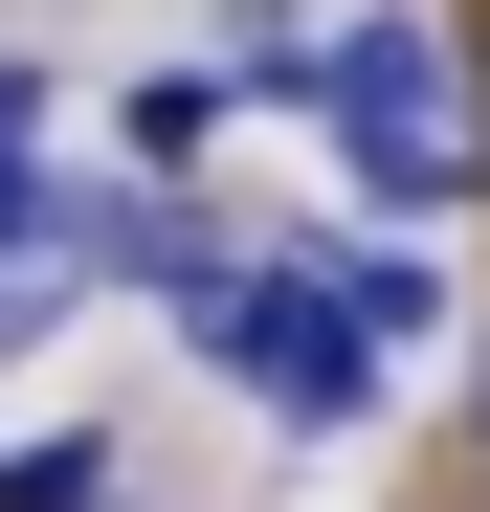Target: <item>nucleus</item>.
<instances>
[{
    "label": "nucleus",
    "instance_id": "7",
    "mask_svg": "<svg viewBox=\"0 0 490 512\" xmlns=\"http://www.w3.org/2000/svg\"><path fill=\"white\" fill-rule=\"evenodd\" d=\"M45 334H67V268H45V245H0V357H45Z\"/></svg>",
    "mask_w": 490,
    "mask_h": 512
},
{
    "label": "nucleus",
    "instance_id": "4",
    "mask_svg": "<svg viewBox=\"0 0 490 512\" xmlns=\"http://www.w3.org/2000/svg\"><path fill=\"white\" fill-rule=\"evenodd\" d=\"M223 134H245V112H223V67H134V90H112V156H134V179H201Z\"/></svg>",
    "mask_w": 490,
    "mask_h": 512
},
{
    "label": "nucleus",
    "instance_id": "8",
    "mask_svg": "<svg viewBox=\"0 0 490 512\" xmlns=\"http://www.w3.org/2000/svg\"><path fill=\"white\" fill-rule=\"evenodd\" d=\"M446 90H468V201H490V23L446 45Z\"/></svg>",
    "mask_w": 490,
    "mask_h": 512
},
{
    "label": "nucleus",
    "instance_id": "6",
    "mask_svg": "<svg viewBox=\"0 0 490 512\" xmlns=\"http://www.w3.org/2000/svg\"><path fill=\"white\" fill-rule=\"evenodd\" d=\"M112 468H134L112 423H45V446H0V512H112Z\"/></svg>",
    "mask_w": 490,
    "mask_h": 512
},
{
    "label": "nucleus",
    "instance_id": "10",
    "mask_svg": "<svg viewBox=\"0 0 490 512\" xmlns=\"http://www.w3.org/2000/svg\"><path fill=\"white\" fill-rule=\"evenodd\" d=\"M0 245H45V156H0Z\"/></svg>",
    "mask_w": 490,
    "mask_h": 512
},
{
    "label": "nucleus",
    "instance_id": "11",
    "mask_svg": "<svg viewBox=\"0 0 490 512\" xmlns=\"http://www.w3.org/2000/svg\"><path fill=\"white\" fill-rule=\"evenodd\" d=\"M468 468H490V357H468Z\"/></svg>",
    "mask_w": 490,
    "mask_h": 512
},
{
    "label": "nucleus",
    "instance_id": "1",
    "mask_svg": "<svg viewBox=\"0 0 490 512\" xmlns=\"http://www.w3.org/2000/svg\"><path fill=\"white\" fill-rule=\"evenodd\" d=\"M179 357L245 379L268 423H357V401H379V357L335 334V290H312L290 245H179Z\"/></svg>",
    "mask_w": 490,
    "mask_h": 512
},
{
    "label": "nucleus",
    "instance_id": "3",
    "mask_svg": "<svg viewBox=\"0 0 490 512\" xmlns=\"http://www.w3.org/2000/svg\"><path fill=\"white\" fill-rule=\"evenodd\" d=\"M290 268L335 290V334H357V357H401V334H446V268H424L401 223H357V245H290Z\"/></svg>",
    "mask_w": 490,
    "mask_h": 512
},
{
    "label": "nucleus",
    "instance_id": "9",
    "mask_svg": "<svg viewBox=\"0 0 490 512\" xmlns=\"http://www.w3.org/2000/svg\"><path fill=\"white\" fill-rule=\"evenodd\" d=\"M0 156H45V67L23 45H0Z\"/></svg>",
    "mask_w": 490,
    "mask_h": 512
},
{
    "label": "nucleus",
    "instance_id": "2",
    "mask_svg": "<svg viewBox=\"0 0 490 512\" xmlns=\"http://www.w3.org/2000/svg\"><path fill=\"white\" fill-rule=\"evenodd\" d=\"M290 112L357 156V201H379V223L468 201V90H446V23H312V90H290Z\"/></svg>",
    "mask_w": 490,
    "mask_h": 512
},
{
    "label": "nucleus",
    "instance_id": "5",
    "mask_svg": "<svg viewBox=\"0 0 490 512\" xmlns=\"http://www.w3.org/2000/svg\"><path fill=\"white\" fill-rule=\"evenodd\" d=\"M201 67H223V112H290V90H312V23H290V0H223Z\"/></svg>",
    "mask_w": 490,
    "mask_h": 512
}]
</instances>
